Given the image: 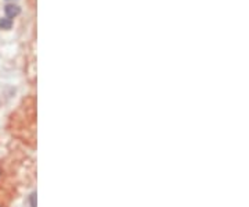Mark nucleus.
I'll return each mask as SVG.
<instances>
[{
    "mask_svg": "<svg viewBox=\"0 0 249 207\" xmlns=\"http://www.w3.org/2000/svg\"><path fill=\"white\" fill-rule=\"evenodd\" d=\"M19 7H18L17 4H14V3H10V4H6V7H4V13H6V17L10 18V20H13V18H16L19 14Z\"/></svg>",
    "mask_w": 249,
    "mask_h": 207,
    "instance_id": "obj_1",
    "label": "nucleus"
},
{
    "mask_svg": "<svg viewBox=\"0 0 249 207\" xmlns=\"http://www.w3.org/2000/svg\"><path fill=\"white\" fill-rule=\"evenodd\" d=\"M11 27H13V20H10L7 17L0 20V28L1 29H10Z\"/></svg>",
    "mask_w": 249,
    "mask_h": 207,
    "instance_id": "obj_2",
    "label": "nucleus"
}]
</instances>
